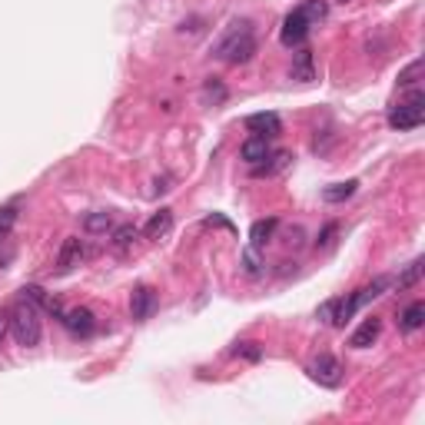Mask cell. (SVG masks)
<instances>
[{
	"instance_id": "cell-1",
	"label": "cell",
	"mask_w": 425,
	"mask_h": 425,
	"mask_svg": "<svg viewBox=\"0 0 425 425\" xmlns=\"http://www.w3.org/2000/svg\"><path fill=\"white\" fill-rule=\"evenodd\" d=\"M233 31L216 44V57H223L226 63L233 67H240V63H249L253 60V53H256V33H253V24L249 20H233L229 24Z\"/></svg>"
},
{
	"instance_id": "cell-2",
	"label": "cell",
	"mask_w": 425,
	"mask_h": 425,
	"mask_svg": "<svg viewBox=\"0 0 425 425\" xmlns=\"http://www.w3.org/2000/svg\"><path fill=\"white\" fill-rule=\"evenodd\" d=\"M10 333H14L17 346H24V349H33V346H40V316H37V306L31 303H20L10 312Z\"/></svg>"
},
{
	"instance_id": "cell-3",
	"label": "cell",
	"mask_w": 425,
	"mask_h": 425,
	"mask_svg": "<svg viewBox=\"0 0 425 425\" xmlns=\"http://www.w3.org/2000/svg\"><path fill=\"white\" fill-rule=\"evenodd\" d=\"M422 120H425V97L419 90L409 93V100L399 103L389 113V126L392 130H415V126H422Z\"/></svg>"
},
{
	"instance_id": "cell-4",
	"label": "cell",
	"mask_w": 425,
	"mask_h": 425,
	"mask_svg": "<svg viewBox=\"0 0 425 425\" xmlns=\"http://www.w3.org/2000/svg\"><path fill=\"white\" fill-rule=\"evenodd\" d=\"M309 376L319 382V385H326V389H335L339 382H342V365L335 362L333 356H319V359H312V365H309Z\"/></svg>"
},
{
	"instance_id": "cell-5",
	"label": "cell",
	"mask_w": 425,
	"mask_h": 425,
	"mask_svg": "<svg viewBox=\"0 0 425 425\" xmlns=\"http://www.w3.org/2000/svg\"><path fill=\"white\" fill-rule=\"evenodd\" d=\"M309 27H312V24H309L299 10H292V14L283 20V33H279V40H283L286 47H299L306 37H309Z\"/></svg>"
},
{
	"instance_id": "cell-6",
	"label": "cell",
	"mask_w": 425,
	"mask_h": 425,
	"mask_svg": "<svg viewBox=\"0 0 425 425\" xmlns=\"http://www.w3.org/2000/svg\"><path fill=\"white\" fill-rule=\"evenodd\" d=\"M83 259H87V246H83V240L70 236V240H63V246H60V256H57V269H60V273H70V269H76V266H80Z\"/></svg>"
},
{
	"instance_id": "cell-7",
	"label": "cell",
	"mask_w": 425,
	"mask_h": 425,
	"mask_svg": "<svg viewBox=\"0 0 425 425\" xmlns=\"http://www.w3.org/2000/svg\"><path fill=\"white\" fill-rule=\"evenodd\" d=\"M153 312H156V292L150 286H137L133 289V299H130V316L137 322H147Z\"/></svg>"
},
{
	"instance_id": "cell-8",
	"label": "cell",
	"mask_w": 425,
	"mask_h": 425,
	"mask_svg": "<svg viewBox=\"0 0 425 425\" xmlns=\"http://www.w3.org/2000/svg\"><path fill=\"white\" fill-rule=\"evenodd\" d=\"M60 319H63V326H67V333H74V335H90L97 329V319H93L90 309H70Z\"/></svg>"
},
{
	"instance_id": "cell-9",
	"label": "cell",
	"mask_w": 425,
	"mask_h": 425,
	"mask_svg": "<svg viewBox=\"0 0 425 425\" xmlns=\"http://www.w3.org/2000/svg\"><path fill=\"white\" fill-rule=\"evenodd\" d=\"M379 335H382V319H376V316L362 319V326L349 335V346H352V349H369V346H372Z\"/></svg>"
},
{
	"instance_id": "cell-10",
	"label": "cell",
	"mask_w": 425,
	"mask_h": 425,
	"mask_svg": "<svg viewBox=\"0 0 425 425\" xmlns=\"http://www.w3.org/2000/svg\"><path fill=\"white\" fill-rule=\"evenodd\" d=\"M246 130L256 137H276L283 130V123L276 113H253V117H246Z\"/></svg>"
},
{
	"instance_id": "cell-11",
	"label": "cell",
	"mask_w": 425,
	"mask_h": 425,
	"mask_svg": "<svg viewBox=\"0 0 425 425\" xmlns=\"http://www.w3.org/2000/svg\"><path fill=\"white\" fill-rule=\"evenodd\" d=\"M20 296H24V303L40 306V309H47V312H53V316H63L60 303H57L53 296H47V292H44L40 286H24V289H20Z\"/></svg>"
},
{
	"instance_id": "cell-12",
	"label": "cell",
	"mask_w": 425,
	"mask_h": 425,
	"mask_svg": "<svg viewBox=\"0 0 425 425\" xmlns=\"http://www.w3.org/2000/svg\"><path fill=\"white\" fill-rule=\"evenodd\" d=\"M169 229H173V210H160V212H153V219L143 226V236L147 240H163Z\"/></svg>"
},
{
	"instance_id": "cell-13",
	"label": "cell",
	"mask_w": 425,
	"mask_h": 425,
	"mask_svg": "<svg viewBox=\"0 0 425 425\" xmlns=\"http://www.w3.org/2000/svg\"><path fill=\"white\" fill-rule=\"evenodd\" d=\"M240 153H243V160L249 163V167H256V163H262V160H269V143H266V137H249Z\"/></svg>"
},
{
	"instance_id": "cell-14",
	"label": "cell",
	"mask_w": 425,
	"mask_h": 425,
	"mask_svg": "<svg viewBox=\"0 0 425 425\" xmlns=\"http://www.w3.org/2000/svg\"><path fill=\"white\" fill-rule=\"evenodd\" d=\"M356 190H359V183H356V180L333 183V186H326V190H322V199H326V203H346Z\"/></svg>"
},
{
	"instance_id": "cell-15",
	"label": "cell",
	"mask_w": 425,
	"mask_h": 425,
	"mask_svg": "<svg viewBox=\"0 0 425 425\" xmlns=\"http://www.w3.org/2000/svg\"><path fill=\"white\" fill-rule=\"evenodd\" d=\"M276 219H259V223H253V229H249V240H253V249H262V246L273 240V233H276Z\"/></svg>"
},
{
	"instance_id": "cell-16",
	"label": "cell",
	"mask_w": 425,
	"mask_h": 425,
	"mask_svg": "<svg viewBox=\"0 0 425 425\" xmlns=\"http://www.w3.org/2000/svg\"><path fill=\"white\" fill-rule=\"evenodd\" d=\"M83 229L93 233V236H103V233L113 229V216H110V212H87V216H83Z\"/></svg>"
},
{
	"instance_id": "cell-17",
	"label": "cell",
	"mask_w": 425,
	"mask_h": 425,
	"mask_svg": "<svg viewBox=\"0 0 425 425\" xmlns=\"http://www.w3.org/2000/svg\"><path fill=\"white\" fill-rule=\"evenodd\" d=\"M425 322V303H412L406 312H402V333H415V329H422Z\"/></svg>"
},
{
	"instance_id": "cell-18",
	"label": "cell",
	"mask_w": 425,
	"mask_h": 425,
	"mask_svg": "<svg viewBox=\"0 0 425 425\" xmlns=\"http://www.w3.org/2000/svg\"><path fill=\"white\" fill-rule=\"evenodd\" d=\"M199 100H203V106H219L226 100V87L219 80H206L203 90H199Z\"/></svg>"
},
{
	"instance_id": "cell-19",
	"label": "cell",
	"mask_w": 425,
	"mask_h": 425,
	"mask_svg": "<svg viewBox=\"0 0 425 425\" xmlns=\"http://www.w3.org/2000/svg\"><path fill=\"white\" fill-rule=\"evenodd\" d=\"M299 14H303L309 24H319V20H326V17H329V3H326V0H303Z\"/></svg>"
},
{
	"instance_id": "cell-20",
	"label": "cell",
	"mask_w": 425,
	"mask_h": 425,
	"mask_svg": "<svg viewBox=\"0 0 425 425\" xmlns=\"http://www.w3.org/2000/svg\"><path fill=\"white\" fill-rule=\"evenodd\" d=\"M137 226H130V223H126V226H117L113 229V249H117V253H126V249H130V246L137 243Z\"/></svg>"
},
{
	"instance_id": "cell-21",
	"label": "cell",
	"mask_w": 425,
	"mask_h": 425,
	"mask_svg": "<svg viewBox=\"0 0 425 425\" xmlns=\"http://www.w3.org/2000/svg\"><path fill=\"white\" fill-rule=\"evenodd\" d=\"M292 76H296V80H303V83H309V80H312V53H309V50H303V53L296 57Z\"/></svg>"
},
{
	"instance_id": "cell-22",
	"label": "cell",
	"mask_w": 425,
	"mask_h": 425,
	"mask_svg": "<svg viewBox=\"0 0 425 425\" xmlns=\"http://www.w3.org/2000/svg\"><path fill=\"white\" fill-rule=\"evenodd\" d=\"M422 70H425L422 60H412L409 67L399 74V87H415V83H419V76H422Z\"/></svg>"
},
{
	"instance_id": "cell-23",
	"label": "cell",
	"mask_w": 425,
	"mask_h": 425,
	"mask_svg": "<svg viewBox=\"0 0 425 425\" xmlns=\"http://www.w3.org/2000/svg\"><path fill=\"white\" fill-rule=\"evenodd\" d=\"M419 276H422V259H415V262H412L409 269H406V273L399 276V289L415 286V283H419Z\"/></svg>"
},
{
	"instance_id": "cell-24",
	"label": "cell",
	"mask_w": 425,
	"mask_h": 425,
	"mask_svg": "<svg viewBox=\"0 0 425 425\" xmlns=\"http://www.w3.org/2000/svg\"><path fill=\"white\" fill-rule=\"evenodd\" d=\"M335 233H339V226H335V223H329V226H326V229H322V233H319L316 249H329V246L335 243Z\"/></svg>"
},
{
	"instance_id": "cell-25",
	"label": "cell",
	"mask_w": 425,
	"mask_h": 425,
	"mask_svg": "<svg viewBox=\"0 0 425 425\" xmlns=\"http://www.w3.org/2000/svg\"><path fill=\"white\" fill-rule=\"evenodd\" d=\"M236 356H246L249 362H256V359H259V349H256V342H243V346L236 349Z\"/></svg>"
},
{
	"instance_id": "cell-26",
	"label": "cell",
	"mask_w": 425,
	"mask_h": 425,
	"mask_svg": "<svg viewBox=\"0 0 425 425\" xmlns=\"http://www.w3.org/2000/svg\"><path fill=\"white\" fill-rule=\"evenodd\" d=\"M14 219H17V212H14V210H0V236H3L7 229L14 226Z\"/></svg>"
},
{
	"instance_id": "cell-27",
	"label": "cell",
	"mask_w": 425,
	"mask_h": 425,
	"mask_svg": "<svg viewBox=\"0 0 425 425\" xmlns=\"http://www.w3.org/2000/svg\"><path fill=\"white\" fill-rule=\"evenodd\" d=\"M7 333H10V316H7V309H0V342L7 339Z\"/></svg>"
},
{
	"instance_id": "cell-28",
	"label": "cell",
	"mask_w": 425,
	"mask_h": 425,
	"mask_svg": "<svg viewBox=\"0 0 425 425\" xmlns=\"http://www.w3.org/2000/svg\"><path fill=\"white\" fill-rule=\"evenodd\" d=\"M246 273H259V266H256V256H253V253H246Z\"/></svg>"
}]
</instances>
